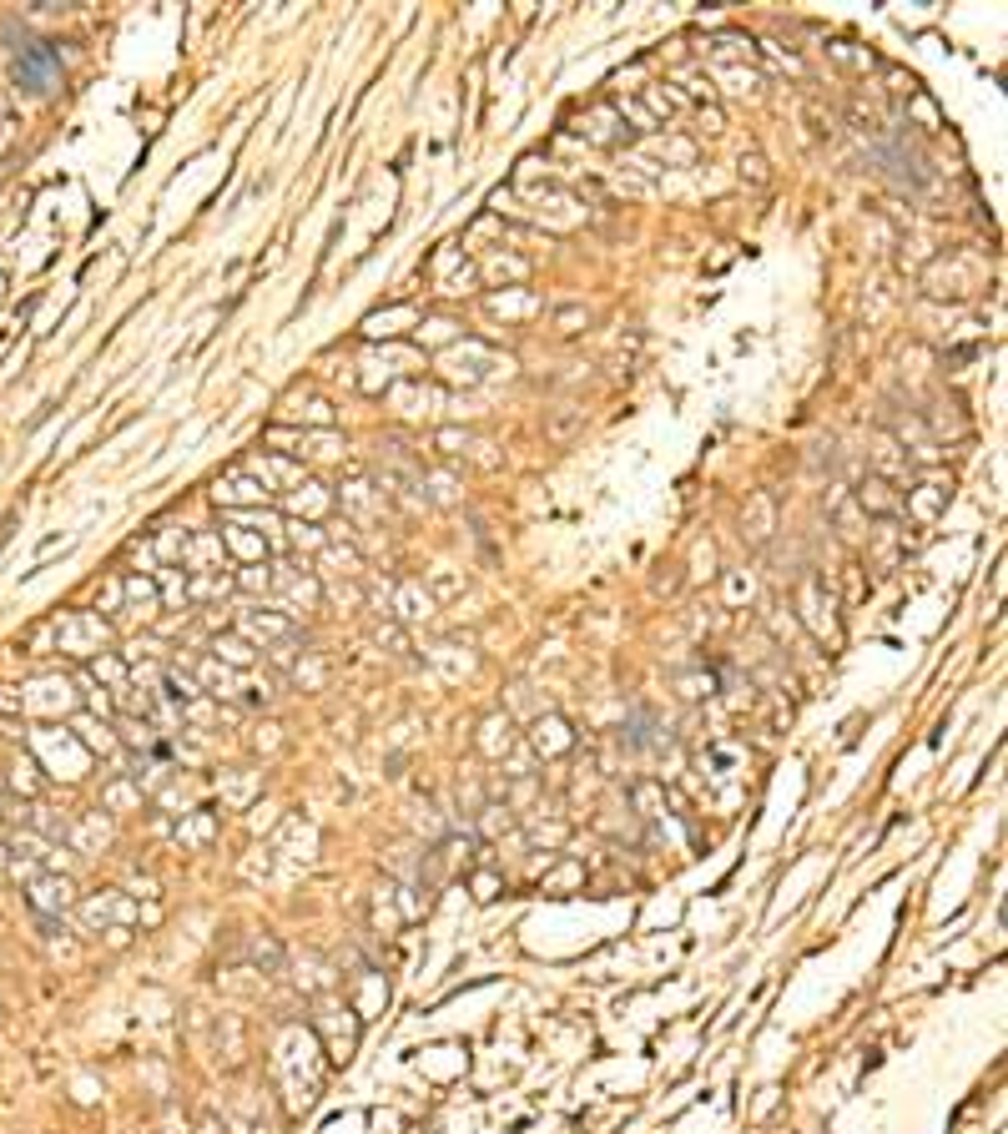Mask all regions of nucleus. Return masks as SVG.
I'll return each mask as SVG.
<instances>
[{"mask_svg":"<svg viewBox=\"0 0 1008 1134\" xmlns=\"http://www.w3.org/2000/svg\"><path fill=\"white\" fill-rule=\"evenodd\" d=\"M16 86L31 96H51L61 86V56L46 41H26L16 46Z\"/></svg>","mask_w":1008,"mask_h":1134,"instance_id":"1","label":"nucleus"},{"mask_svg":"<svg viewBox=\"0 0 1008 1134\" xmlns=\"http://www.w3.org/2000/svg\"><path fill=\"white\" fill-rule=\"evenodd\" d=\"M26 893H31V908H36L41 918H46V913H66V908H71V882H66L61 872H36Z\"/></svg>","mask_w":1008,"mask_h":1134,"instance_id":"2","label":"nucleus"},{"mask_svg":"<svg viewBox=\"0 0 1008 1134\" xmlns=\"http://www.w3.org/2000/svg\"><path fill=\"white\" fill-rule=\"evenodd\" d=\"M580 424H585V409H570V404H565V409H555V414L545 419V434H550V439H570Z\"/></svg>","mask_w":1008,"mask_h":1134,"instance_id":"3","label":"nucleus"},{"mask_svg":"<svg viewBox=\"0 0 1008 1134\" xmlns=\"http://www.w3.org/2000/svg\"><path fill=\"white\" fill-rule=\"evenodd\" d=\"M741 182H751V187H767L772 182V167H767V157L762 152H741Z\"/></svg>","mask_w":1008,"mask_h":1134,"instance_id":"4","label":"nucleus"},{"mask_svg":"<svg viewBox=\"0 0 1008 1134\" xmlns=\"http://www.w3.org/2000/svg\"><path fill=\"white\" fill-rule=\"evenodd\" d=\"M555 323H560V333H580V323H585V308H560V313H555Z\"/></svg>","mask_w":1008,"mask_h":1134,"instance_id":"5","label":"nucleus"},{"mask_svg":"<svg viewBox=\"0 0 1008 1134\" xmlns=\"http://www.w3.org/2000/svg\"><path fill=\"white\" fill-rule=\"evenodd\" d=\"M888 81H893V91H903V96H913V91H918V81H913V76H903V71H888Z\"/></svg>","mask_w":1008,"mask_h":1134,"instance_id":"6","label":"nucleus"},{"mask_svg":"<svg viewBox=\"0 0 1008 1134\" xmlns=\"http://www.w3.org/2000/svg\"><path fill=\"white\" fill-rule=\"evenodd\" d=\"M701 132H711V137L721 132V111H716V106H711V111L701 106Z\"/></svg>","mask_w":1008,"mask_h":1134,"instance_id":"7","label":"nucleus"}]
</instances>
